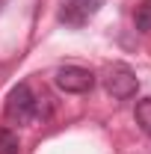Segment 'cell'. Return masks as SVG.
Segmentation results:
<instances>
[{"mask_svg": "<svg viewBox=\"0 0 151 154\" xmlns=\"http://www.w3.org/2000/svg\"><path fill=\"white\" fill-rule=\"evenodd\" d=\"M33 107H36V95L30 92V86L27 83H18L9 98H6V119H12V122H33Z\"/></svg>", "mask_w": 151, "mask_h": 154, "instance_id": "1", "label": "cell"}, {"mask_svg": "<svg viewBox=\"0 0 151 154\" xmlns=\"http://www.w3.org/2000/svg\"><path fill=\"white\" fill-rule=\"evenodd\" d=\"M101 3H104V0H68V3L62 6L59 18L65 21V24H71V27H80V24H86V21L101 9Z\"/></svg>", "mask_w": 151, "mask_h": 154, "instance_id": "4", "label": "cell"}, {"mask_svg": "<svg viewBox=\"0 0 151 154\" xmlns=\"http://www.w3.org/2000/svg\"><path fill=\"white\" fill-rule=\"evenodd\" d=\"M57 86L62 92H71V95H83L95 86V74L89 68H80V65H65L57 71Z\"/></svg>", "mask_w": 151, "mask_h": 154, "instance_id": "3", "label": "cell"}, {"mask_svg": "<svg viewBox=\"0 0 151 154\" xmlns=\"http://www.w3.org/2000/svg\"><path fill=\"white\" fill-rule=\"evenodd\" d=\"M21 151V142H18V134H12L9 128L0 131V154H18Z\"/></svg>", "mask_w": 151, "mask_h": 154, "instance_id": "7", "label": "cell"}, {"mask_svg": "<svg viewBox=\"0 0 151 154\" xmlns=\"http://www.w3.org/2000/svg\"><path fill=\"white\" fill-rule=\"evenodd\" d=\"M136 125L151 136V98H142L136 104Z\"/></svg>", "mask_w": 151, "mask_h": 154, "instance_id": "6", "label": "cell"}, {"mask_svg": "<svg viewBox=\"0 0 151 154\" xmlns=\"http://www.w3.org/2000/svg\"><path fill=\"white\" fill-rule=\"evenodd\" d=\"M104 86H107V92L119 101H125V98H133L136 95V89H139V80L133 74L128 65H113L107 77H104Z\"/></svg>", "mask_w": 151, "mask_h": 154, "instance_id": "2", "label": "cell"}, {"mask_svg": "<svg viewBox=\"0 0 151 154\" xmlns=\"http://www.w3.org/2000/svg\"><path fill=\"white\" fill-rule=\"evenodd\" d=\"M133 24H136L139 33H148V30H151V0H142V3L136 6V12H133Z\"/></svg>", "mask_w": 151, "mask_h": 154, "instance_id": "5", "label": "cell"}]
</instances>
